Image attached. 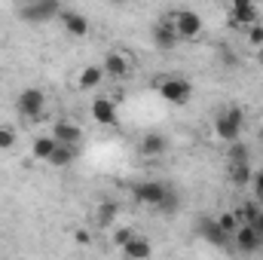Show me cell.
I'll return each instance as SVG.
<instances>
[{
  "mask_svg": "<svg viewBox=\"0 0 263 260\" xmlns=\"http://www.w3.org/2000/svg\"><path fill=\"white\" fill-rule=\"evenodd\" d=\"M242 126H245V114L242 107H223L217 117H214V135L223 141V144H236L239 135H242Z\"/></svg>",
  "mask_w": 263,
  "mask_h": 260,
  "instance_id": "cell-1",
  "label": "cell"
},
{
  "mask_svg": "<svg viewBox=\"0 0 263 260\" xmlns=\"http://www.w3.org/2000/svg\"><path fill=\"white\" fill-rule=\"evenodd\" d=\"M153 89L168 104H190V98H193V83L187 77H162L153 83Z\"/></svg>",
  "mask_w": 263,
  "mask_h": 260,
  "instance_id": "cell-2",
  "label": "cell"
},
{
  "mask_svg": "<svg viewBox=\"0 0 263 260\" xmlns=\"http://www.w3.org/2000/svg\"><path fill=\"white\" fill-rule=\"evenodd\" d=\"M62 9H65V6L55 3V0H31V3H22L15 12H18V18L28 22V25H43V22L59 18Z\"/></svg>",
  "mask_w": 263,
  "mask_h": 260,
  "instance_id": "cell-3",
  "label": "cell"
},
{
  "mask_svg": "<svg viewBox=\"0 0 263 260\" xmlns=\"http://www.w3.org/2000/svg\"><path fill=\"white\" fill-rule=\"evenodd\" d=\"M172 25H175V31H178V37L181 40H196L202 37V31H205V22H202V15H199L196 9H175L172 15Z\"/></svg>",
  "mask_w": 263,
  "mask_h": 260,
  "instance_id": "cell-4",
  "label": "cell"
},
{
  "mask_svg": "<svg viewBox=\"0 0 263 260\" xmlns=\"http://www.w3.org/2000/svg\"><path fill=\"white\" fill-rule=\"evenodd\" d=\"M172 193V187L168 184H162V181H138V184H132V196H135V202H141V205H147V208H159L162 205V199Z\"/></svg>",
  "mask_w": 263,
  "mask_h": 260,
  "instance_id": "cell-5",
  "label": "cell"
},
{
  "mask_svg": "<svg viewBox=\"0 0 263 260\" xmlns=\"http://www.w3.org/2000/svg\"><path fill=\"white\" fill-rule=\"evenodd\" d=\"M227 22L233 28H254L260 22V9L251 0H233L230 9H227Z\"/></svg>",
  "mask_w": 263,
  "mask_h": 260,
  "instance_id": "cell-6",
  "label": "cell"
},
{
  "mask_svg": "<svg viewBox=\"0 0 263 260\" xmlns=\"http://www.w3.org/2000/svg\"><path fill=\"white\" fill-rule=\"evenodd\" d=\"M46 107V95L43 89H22L18 98H15V110L25 117V120H37Z\"/></svg>",
  "mask_w": 263,
  "mask_h": 260,
  "instance_id": "cell-7",
  "label": "cell"
},
{
  "mask_svg": "<svg viewBox=\"0 0 263 260\" xmlns=\"http://www.w3.org/2000/svg\"><path fill=\"white\" fill-rule=\"evenodd\" d=\"M150 40H153V46H156L159 52H172V49L181 43V37H178L172 18H159V22H153V28H150Z\"/></svg>",
  "mask_w": 263,
  "mask_h": 260,
  "instance_id": "cell-8",
  "label": "cell"
},
{
  "mask_svg": "<svg viewBox=\"0 0 263 260\" xmlns=\"http://www.w3.org/2000/svg\"><path fill=\"white\" fill-rule=\"evenodd\" d=\"M132 67H135V65H132L120 49H110V52L104 55V62H101V70H104V77H107V80H129Z\"/></svg>",
  "mask_w": 263,
  "mask_h": 260,
  "instance_id": "cell-9",
  "label": "cell"
},
{
  "mask_svg": "<svg viewBox=\"0 0 263 260\" xmlns=\"http://www.w3.org/2000/svg\"><path fill=\"white\" fill-rule=\"evenodd\" d=\"M199 236L208 242V245H214V248H230V242H233V236H227L223 230H220V224H217V217H199Z\"/></svg>",
  "mask_w": 263,
  "mask_h": 260,
  "instance_id": "cell-10",
  "label": "cell"
},
{
  "mask_svg": "<svg viewBox=\"0 0 263 260\" xmlns=\"http://www.w3.org/2000/svg\"><path fill=\"white\" fill-rule=\"evenodd\" d=\"M59 25L65 28L70 37H86V34H89V18H86L80 9H70V6H65V9H62Z\"/></svg>",
  "mask_w": 263,
  "mask_h": 260,
  "instance_id": "cell-11",
  "label": "cell"
},
{
  "mask_svg": "<svg viewBox=\"0 0 263 260\" xmlns=\"http://www.w3.org/2000/svg\"><path fill=\"white\" fill-rule=\"evenodd\" d=\"M233 242H236V248L242 254H260L263 251V236L254 227H239L236 236H233Z\"/></svg>",
  "mask_w": 263,
  "mask_h": 260,
  "instance_id": "cell-12",
  "label": "cell"
},
{
  "mask_svg": "<svg viewBox=\"0 0 263 260\" xmlns=\"http://www.w3.org/2000/svg\"><path fill=\"white\" fill-rule=\"evenodd\" d=\"M92 120L101 126H120V110L114 98H95L92 101Z\"/></svg>",
  "mask_w": 263,
  "mask_h": 260,
  "instance_id": "cell-13",
  "label": "cell"
},
{
  "mask_svg": "<svg viewBox=\"0 0 263 260\" xmlns=\"http://www.w3.org/2000/svg\"><path fill=\"white\" fill-rule=\"evenodd\" d=\"M52 138L62 147H77L83 141V129L77 123H70V120H59V123H52Z\"/></svg>",
  "mask_w": 263,
  "mask_h": 260,
  "instance_id": "cell-14",
  "label": "cell"
},
{
  "mask_svg": "<svg viewBox=\"0 0 263 260\" xmlns=\"http://www.w3.org/2000/svg\"><path fill=\"white\" fill-rule=\"evenodd\" d=\"M168 150V141H165V135H159V132H147L141 141H138V153L144 156V159H156V156H162Z\"/></svg>",
  "mask_w": 263,
  "mask_h": 260,
  "instance_id": "cell-15",
  "label": "cell"
},
{
  "mask_svg": "<svg viewBox=\"0 0 263 260\" xmlns=\"http://www.w3.org/2000/svg\"><path fill=\"white\" fill-rule=\"evenodd\" d=\"M123 254L129 260H150L153 254V245H150V239H144V236H135L129 245L123 248Z\"/></svg>",
  "mask_w": 263,
  "mask_h": 260,
  "instance_id": "cell-16",
  "label": "cell"
},
{
  "mask_svg": "<svg viewBox=\"0 0 263 260\" xmlns=\"http://www.w3.org/2000/svg\"><path fill=\"white\" fill-rule=\"evenodd\" d=\"M263 211V205L257 199H248V202H242L233 214H236V220H239V227H251L254 220H257V214Z\"/></svg>",
  "mask_w": 263,
  "mask_h": 260,
  "instance_id": "cell-17",
  "label": "cell"
},
{
  "mask_svg": "<svg viewBox=\"0 0 263 260\" xmlns=\"http://www.w3.org/2000/svg\"><path fill=\"white\" fill-rule=\"evenodd\" d=\"M117 211H120L117 202H101V205L95 208V227H98V230H107V227L117 220Z\"/></svg>",
  "mask_w": 263,
  "mask_h": 260,
  "instance_id": "cell-18",
  "label": "cell"
},
{
  "mask_svg": "<svg viewBox=\"0 0 263 260\" xmlns=\"http://www.w3.org/2000/svg\"><path fill=\"white\" fill-rule=\"evenodd\" d=\"M251 178H254V172H251V162L230 165V184H233V187H248V184H251Z\"/></svg>",
  "mask_w": 263,
  "mask_h": 260,
  "instance_id": "cell-19",
  "label": "cell"
},
{
  "mask_svg": "<svg viewBox=\"0 0 263 260\" xmlns=\"http://www.w3.org/2000/svg\"><path fill=\"white\" fill-rule=\"evenodd\" d=\"M55 147H59V144H55L52 135H40V138H34V156H37V159H46V162H49V156L55 153Z\"/></svg>",
  "mask_w": 263,
  "mask_h": 260,
  "instance_id": "cell-20",
  "label": "cell"
},
{
  "mask_svg": "<svg viewBox=\"0 0 263 260\" xmlns=\"http://www.w3.org/2000/svg\"><path fill=\"white\" fill-rule=\"evenodd\" d=\"M73 159H77V147H62V144H59L55 153L49 156V165H52V169H67Z\"/></svg>",
  "mask_w": 263,
  "mask_h": 260,
  "instance_id": "cell-21",
  "label": "cell"
},
{
  "mask_svg": "<svg viewBox=\"0 0 263 260\" xmlns=\"http://www.w3.org/2000/svg\"><path fill=\"white\" fill-rule=\"evenodd\" d=\"M101 80H104V70H101V65L83 67V73H80V89H95Z\"/></svg>",
  "mask_w": 263,
  "mask_h": 260,
  "instance_id": "cell-22",
  "label": "cell"
},
{
  "mask_svg": "<svg viewBox=\"0 0 263 260\" xmlns=\"http://www.w3.org/2000/svg\"><path fill=\"white\" fill-rule=\"evenodd\" d=\"M242 162H251V156H248V147L242 141H236L227 147V165H242Z\"/></svg>",
  "mask_w": 263,
  "mask_h": 260,
  "instance_id": "cell-23",
  "label": "cell"
},
{
  "mask_svg": "<svg viewBox=\"0 0 263 260\" xmlns=\"http://www.w3.org/2000/svg\"><path fill=\"white\" fill-rule=\"evenodd\" d=\"M15 141H18L15 129H12L9 123H0V150H9V147H15Z\"/></svg>",
  "mask_w": 263,
  "mask_h": 260,
  "instance_id": "cell-24",
  "label": "cell"
},
{
  "mask_svg": "<svg viewBox=\"0 0 263 260\" xmlns=\"http://www.w3.org/2000/svg\"><path fill=\"white\" fill-rule=\"evenodd\" d=\"M217 224H220V230H223L227 236H236V230H239V220H236V214H233V211L217 214Z\"/></svg>",
  "mask_w": 263,
  "mask_h": 260,
  "instance_id": "cell-25",
  "label": "cell"
},
{
  "mask_svg": "<svg viewBox=\"0 0 263 260\" xmlns=\"http://www.w3.org/2000/svg\"><path fill=\"white\" fill-rule=\"evenodd\" d=\"M178 205H181V196H178L175 190H172V193H168L165 199H162V205H159L156 211H159V214H172V211H178Z\"/></svg>",
  "mask_w": 263,
  "mask_h": 260,
  "instance_id": "cell-26",
  "label": "cell"
},
{
  "mask_svg": "<svg viewBox=\"0 0 263 260\" xmlns=\"http://www.w3.org/2000/svg\"><path fill=\"white\" fill-rule=\"evenodd\" d=\"M135 236H138V233H135L132 227H120V230L114 233V245H120V248H126V245H129L132 239H135Z\"/></svg>",
  "mask_w": 263,
  "mask_h": 260,
  "instance_id": "cell-27",
  "label": "cell"
},
{
  "mask_svg": "<svg viewBox=\"0 0 263 260\" xmlns=\"http://www.w3.org/2000/svg\"><path fill=\"white\" fill-rule=\"evenodd\" d=\"M248 43L254 46V49H263V25L257 22L254 28H248Z\"/></svg>",
  "mask_w": 263,
  "mask_h": 260,
  "instance_id": "cell-28",
  "label": "cell"
},
{
  "mask_svg": "<svg viewBox=\"0 0 263 260\" xmlns=\"http://www.w3.org/2000/svg\"><path fill=\"white\" fill-rule=\"evenodd\" d=\"M251 187H254V199L263 205V169L254 175V178H251Z\"/></svg>",
  "mask_w": 263,
  "mask_h": 260,
  "instance_id": "cell-29",
  "label": "cell"
},
{
  "mask_svg": "<svg viewBox=\"0 0 263 260\" xmlns=\"http://www.w3.org/2000/svg\"><path fill=\"white\" fill-rule=\"evenodd\" d=\"M73 242H77V245H92V233H89V230H77V233H73Z\"/></svg>",
  "mask_w": 263,
  "mask_h": 260,
  "instance_id": "cell-30",
  "label": "cell"
},
{
  "mask_svg": "<svg viewBox=\"0 0 263 260\" xmlns=\"http://www.w3.org/2000/svg\"><path fill=\"white\" fill-rule=\"evenodd\" d=\"M251 227H254V230H257V233H260V236H263V211H260V214H257V220H254Z\"/></svg>",
  "mask_w": 263,
  "mask_h": 260,
  "instance_id": "cell-31",
  "label": "cell"
},
{
  "mask_svg": "<svg viewBox=\"0 0 263 260\" xmlns=\"http://www.w3.org/2000/svg\"><path fill=\"white\" fill-rule=\"evenodd\" d=\"M257 62L263 65V49H257Z\"/></svg>",
  "mask_w": 263,
  "mask_h": 260,
  "instance_id": "cell-32",
  "label": "cell"
},
{
  "mask_svg": "<svg viewBox=\"0 0 263 260\" xmlns=\"http://www.w3.org/2000/svg\"><path fill=\"white\" fill-rule=\"evenodd\" d=\"M260 138H263V129H260Z\"/></svg>",
  "mask_w": 263,
  "mask_h": 260,
  "instance_id": "cell-33",
  "label": "cell"
}]
</instances>
